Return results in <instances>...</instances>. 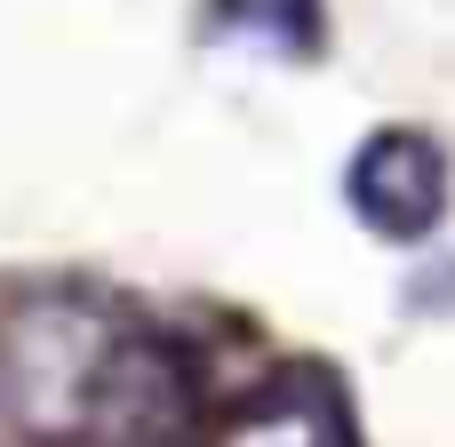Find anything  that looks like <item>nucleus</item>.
I'll return each mask as SVG.
<instances>
[{
  "label": "nucleus",
  "instance_id": "obj_1",
  "mask_svg": "<svg viewBox=\"0 0 455 447\" xmlns=\"http://www.w3.org/2000/svg\"><path fill=\"white\" fill-rule=\"evenodd\" d=\"M352 208L368 232L384 240H424L440 216H448V152L424 136V128H376L360 152H352V176H344Z\"/></svg>",
  "mask_w": 455,
  "mask_h": 447
},
{
  "label": "nucleus",
  "instance_id": "obj_2",
  "mask_svg": "<svg viewBox=\"0 0 455 447\" xmlns=\"http://www.w3.org/2000/svg\"><path fill=\"white\" fill-rule=\"evenodd\" d=\"M216 447H352V440H344L336 384H320V376H280V384L248 392V400L216 424Z\"/></svg>",
  "mask_w": 455,
  "mask_h": 447
},
{
  "label": "nucleus",
  "instance_id": "obj_3",
  "mask_svg": "<svg viewBox=\"0 0 455 447\" xmlns=\"http://www.w3.org/2000/svg\"><path fill=\"white\" fill-rule=\"evenodd\" d=\"M216 32L248 40L264 56H312L328 40V16H320V0H216Z\"/></svg>",
  "mask_w": 455,
  "mask_h": 447
}]
</instances>
